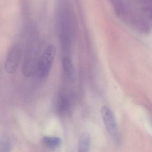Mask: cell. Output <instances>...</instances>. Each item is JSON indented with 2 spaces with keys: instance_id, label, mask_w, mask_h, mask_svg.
Instances as JSON below:
<instances>
[{
  "instance_id": "cell-1",
  "label": "cell",
  "mask_w": 152,
  "mask_h": 152,
  "mask_svg": "<svg viewBox=\"0 0 152 152\" xmlns=\"http://www.w3.org/2000/svg\"><path fill=\"white\" fill-rule=\"evenodd\" d=\"M56 54V48L50 45L45 49L38 60L36 70L37 75L42 79L48 77L52 67Z\"/></svg>"
},
{
  "instance_id": "cell-2",
  "label": "cell",
  "mask_w": 152,
  "mask_h": 152,
  "mask_svg": "<svg viewBox=\"0 0 152 152\" xmlns=\"http://www.w3.org/2000/svg\"><path fill=\"white\" fill-rule=\"evenodd\" d=\"M38 48L37 44L33 42L28 46L25 53L23 74L25 77H30L36 70L38 62Z\"/></svg>"
},
{
  "instance_id": "cell-3",
  "label": "cell",
  "mask_w": 152,
  "mask_h": 152,
  "mask_svg": "<svg viewBox=\"0 0 152 152\" xmlns=\"http://www.w3.org/2000/svg\"><path fill=\"white\" fill-rule=\"evenodd\" d=\"M101 113L105 128L109 135L114 141H118L119 134L117 125L111 109L107 105H104L101 108Z\"/></svg>"
},
{
  "instance_id": "cell-4",
  "label": "cell",
  "mask_w": 152,
  "mask_h": 152,
  "mask_svg": "<svg viewBox=\"0 0 152 152\" xmlns=\"http://www.w3.org/2000/svg\"><path fill=\"white\" fill-rule=\"evenodd\" d=\"M21 48L17 45L12 46L8 52L4 63L5 71L8 74L16 72L21 58Z\"/></svg>"
},
{
  "instance_id": "cell-5",
  "label": "cell",
  "mask_w": 152,
  "mask_h": 152,
  "mask_svg": "<svg viewBox=\"0 0 152 152\" xmlns=\"http://www.w3.org/2000/svg\"><path fill=\"white\" fill-rule=\"evenodd\" d=\"M62 66L66 78L70 81L73 80L75 77V69L73 62L69 57H65L63 58Z\"/></svg>"
},
{
  "instance_id": "cell-6",
  "label": "cell",
  "mask_w": 152,
  "mask_h": 152,
  "mask_svg": "<svg viewBox=\"0 0 152 152\" xmlns=\"http://www.w3.org/2000/svg\"><path fill=\"white\" fill-rule=\"evenodd\" d=\"M69 99L66 96H61L57 103V111L61 114L68 113L70 110V102Z\"/></svg>"
},
{
  "instance_id": "cell-7",
  "label": "cell",
  "mask_w": 152,
  "mask_h": 152,
  "mask_svg": "<svg viewBox=\"0 0 152 152\" xmlns=\"http://www.w3.org/2000/svg\"><path fill=\"white\" fill-rule=\"evenodd\" d=\"M43 142L46 147L54 149L60 146L62 140L60 138L56 137L45 136L43 138Z\"/></svg>"
},
{
  "instance_id": "cell-8",
  "label": "cell",
  "mask_w": 152,
  "mask_h": 152,
  "mask_svg": "<svg viewBox=\"0 0 152 152\" xmlns=\"http://www.w3.org/2000/svg\"><path fill=\"white\" fill-rule=\"evenodd\" d=\"M90 146V136L88 133H84L79 139V152H89Z\"/></svg>"
}]
</instances>
